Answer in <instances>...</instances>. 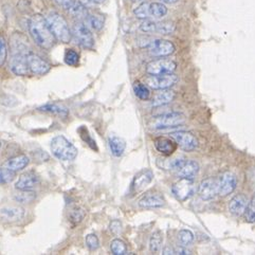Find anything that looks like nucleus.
Here are the masks:
<instances>
[{
    "label": "nucleus",
    "instance_id": "nucleus-1",
    "mask_svg": "<svg viewBox=\"0 0 255 255\" xmlns=\"http://www.w3.org/2000/svg\"><path fill=\"white\" fill-rule=\"evenodd\" d=\"M12 56L10 59V69L16 74L24 76L29 73V66L27 55L30 52L28 50V39L21 34L16 33L11 38Z\"/></svg>",
    "mask_w": 255,
    "mask_h": 255
},
{
    "label": "nucleus",
    "instance_id": "nucleus-2",
    "mask_svg": "<svg viewBox=\"0 0 255 255\" xmlns=\"http://www.w3.org/2000/svg\"><path fill=\"white\" fill-rule=\"evenodd\" d=\"M29 32L36 45L45 50H50L56 41L46 17L40 14H35L31 17L29 21Z\"/></svg>",
    "mask_w": 255,
    "mask_h": 255
},
{
    "label": "nucleus",
    "instance_id": "nucleus-3",
    "mask_svg": "<svg viewBox=\"0 0 255 255\" xmlns=\"http://www.w3.org/2000/svg\"><path fill=\"white\" fill-rule=\"evenodd\" d=\"M46 19L56 40L62 41L64 44H67L71 40L72 32L69 29V25H68L66 19L61 14L55 11H51L46 16Z\"/></svg>",
    "mask_w": 255,
    "mask_h": 255
},
{
    "label": "nucleus",
    "instance_id": "nucleus-4",
    "mask_svg": "<svg viewBox=\"0 0 255 255\" xmlns=\"http://www.w3.org/2000/svg\"><path fill=\"white\" fill-rule=\"evenodd\" d=\"M52 154L62 161H72L78 156V148L64 135H56L51 141Z\"/></svg>",
    "mask_w": 255,
    "mask_h": 255
},
{
    "label": "nucleus",
    "instance_id": "nucleus-5",
    "mask_svg": "<svg viewBox=\"0 0 255 255\" xmlns=\"http://www.w3.org/2000/svg\"><path fill=\"white\" fill-rule=\"evenodd\" d=\"M133 14L139 19H159L167 14V7L162 2H143L134 8Z\"/></svg>",
    "mask_w": 255,
    "mask_h": 255
},
{
    "label": "nucleus",
    "instance_id": "nucleus-6",
    "mask_svg": "<svg viewBox=\"0 0 255 255\" xmlns=\"http://www.w3.org/2000/svg\"><path fill=\"white\" fill-rule=\"evenodd\" d=\"M72 36L75 39L76 44L85 49H92L95 46V39H93L92 33L89 27L82 21H78L72 27Z\"/></svg>",
    "mask_w": 255,
    "mask_h": 255
},
{
    "label": "nucleus",
    "instance_id": "nucleus-7",
    "mask_svg": "<svg viewBox=\"0 0 255 255\" xmlns=\"http://www.w3.org/2000/svg\"><path fill=\"white\" fill-rule=\"evenodd\" d=\"M185 122V117L180 113H166L158 117L152 123V127L156 129H165L171 127H178Z\"/></svg>",
    "mask_w": 255,
    "mask_h": 255
},
{
    "label": "nucleus",
    "instance_id": "nucleus-8",
    "mask_svg": "<svg viewBox=\"0 0 255 255\" xmlns=\"http://www.w3.org/2000/svg\"><path fill=\"white\" fill-rule=\"evenodd\" d=\"M172 193L179 201H185L193 196L195 193V185L193 179L189 178H180L172 186Z\"/></svg>",
    "mask_w": 255,
    "mask_h": 255
},
{
    "label": "nucleus",
    "instance_id": "nucleus-9",
    "mask_svg": "<svg viewBox=\"0 0 255 255\" xmlns=\"http://www.w3.org/2000/svg\"><path fill=\"white\" fill-rule=\"evenodd\" d=\"M177 64L172 59L160 58L151 61L146 66V73L149 75H162L173 73L176 70Z\"/></svg>",
    "mask_w": 255,
    "mask_h": 255
},
{
    "label": "nucleus",
    "instance_id": "nucleus-10",
    "mask_svg": "<svg viewBox=\"0 0 255 255\" xmlns=\"http://www.w3.org/2000/svg\"><path fill=\"white\" fill-rule=\"evenodd\" d=\"M178 81V76L174 73L162 74V75H149L145 79L147 86L155 90H163L172 87Z\"/></svg>",
    "mask_w": 255,
    "mask_h": 255
},
{
    "label": "nucleus",
    "instance_id": "nucleus-11",
    "mask_svg": "<svg viewBox=\"0 0 255 255\" xmlns=\"http://www.w3.org/2000/svg\"><path fill=\"white\" fill-rule=\"evenodd\" d=\"M147 49L152 56L164 57L175 52V45L166 39H154L147 45Z\"/></svg>",
    "mask_w": 255,
    "mask_h": 255
},
{
    "label": "nucleus",
    "instance_id": "nucleus-12",
    "mask_svg": "<svg viewBox=\"0 0 255 255\" xmlns=\"http://www.w3.org/2000/svg\"><path fill=\"white\" fill-rule=\"evenodd\" d=\"M171 138L175 140L177 145H179L185 151H192L198 146V140L194 134L188 131H176L171 133Z\"/></svg>",
    "mask_w": 255,
    "mask_h": 255
},
{
    "label": "nucleus",
    "instance_id": "nucleus-13",
    "mask_svg": "<svg viewBox=\"0 0 255 255\" xmlns=\"http://www.w3.org/2000/svg\"><path fill=\"white\" fill-rule=\"evenodd\" d=\"M154 179V173L149 168H144L134 176L131 182V193L138 194L146 188L148 184Z\"/></svg>",
    "mask_w": 255,
    "mask_h": 255
},
{
    "label": "nucleus",
    "instance_id": "nucleus-14",
    "mask_svg": "<svg viewBox=\"0 0 255 255\" xmlns=\"http://www.w3.org/2000/svg\"><path fill=\"white\" fill-rule=\"evenodd\" d=\"M218 194L220 196H228L233 193L237 185V178L230 172H225L218 178Z\"/></svg>",
    "mask_w": 255,
    "mask_h": 255
},
{
    "label": "nucleus",
    "instance_id": "nucleus-15",
    "mask_svg": "<svg viewBox=\"0 0 255 255\" xmlns=\"http://www.w3.org/2000/svg\"><path fill=\"white\" fill-rule=\"evenodd\" d=\"M28 59V66H29V70L33 74H37V75H44L50 71V65L42 59L39 55L30 52L27 55Z\"/></svg>",
    "mask_w": 255,
    "mask_h": 255
},
{
    "label": "nucleus",
    "instance_id": "nucleus-16",
    "mask_svg": "<svg viewBox=\"0 0 255 255\" xmlns=\"http://www.w3.org/2000/svg\"><path fill=\"white\" fill-rule=\"evenodd\" d=\"M218 194V182L215 179L202 180L198 186V195L202 200H211L213 199Z\"/></svg>",
    "mask_w": 255,
    "mask_h": 255
},
{
    "label": "nucleus",
    "instance_id": "nucleus-17",
    "mask_svg": "<svg viewBox=\"0 0 255 255\" xmlns=\"http://www.w3.org/2000/svg\"><path fill=\"white\" fill-rule=\"evenodd\" d=\"M24 209L21 207L16 206H4L0 208V216H1L6 222L14 223L19 222L24 217Z\"/></svg>",
    "mask_w": 255,
    "mask_h": 255
},
{
    "label": "nucleus",
    "instance_id": "nucleus-18",
    "mask_svg": "<svg viewBox=\"0 0 255 255\" xmlns=\"http://www.w3.org/2000/svg\"><path fill=\"white\" fill-rule=\"evenodd\" d=\"M165 205V199L159 193H147L140 199L139 206L144 209L161 208Z\"/></svg>",
    "mask_w": 255,
    "mask_h": 255
},
{
    "label": "nucleus",
    "instance_id": "nucleus-19",
    "mask_svg": "<svg viewBox=\"0 0 255 255\" xmlns=\"http://www.w3.org/2000/svg\"><path fill=\"white\" fill-rule=\"evenodd\" d=\"M39 184V177L34 172H27L22 174L15 183L17 190H32Z\"/></svg>",
    "mask_w": 255,
    "mask_h": 255
},
{
    "label": "nucleus",
    "instance_id": "nucleus-20",
    "mask_svg": "<svg viewBox=\"0 0 255 255\" xmlns=\"http://www.w3.org/2000/svg\"><path fill=\"white\" fill-rule=\"evenodd\" d=\"M155 148L160 152V154H163L165 156L172 155L173 152L177 148V143L172 138H166V137H158L154 141Z\"/></svg>",
    "mask_w": 255,
    "mask_h": 255
},
{
    "label": "nucleus",
    "instance_id": "nucleus-21",
    "mask_svg": "<svg viewBox=\"0 0 255 255\" xmlns=\"http://www.w3.org/2000/svg\"><path fill=\"white\" fill-rule=\"evenodd\" d=\"M248 199L246 198L244 195H236L230 201V205H229V211L231 212L233 215L241 216L243 215L246 210L248 208Z\"/></svg>",
    "mask_w": 255,
    "mask_h": 255
},
{
    "label": "nucleus",
    "instance_id": "nucleus-22",
    "mask_svg": "<svg viewBox=\"0 0 255 255\" xmlns=\"http://www.w3.org/2000/svg\"><path fill=\"white\" fill-rule=\"evenodd\" d=\"M30 160L25 155H18L8 159L3 164V167L11 169L13 172H18L29 165Z\"/></svg>",
    "mask_w": 255,
    "mask_h": 255
},
{
    "label": "nucleus",
    "instance_id": "nucleus-23",
    "mask_svg": "<svg viewBox=\"0 0 255 255\" xmlns=\"http://www.w3.org/2000/svg\"><path fill=\"white\" fill-rule=\"evenodd\" d=\"M199 172V165L196 161H185L184 164L178 169L177 174L180 178H189V179H194Z\"/></svg>",
    "mask_w": 255,
    "mask_h": 255
},
{
    "label": "nucleus",
    "instance_id": "nucleus-24",
    "mask_svg": "<svg viewBox=\"0 0 255 255\" xmlns=\"http://www.w3.org/2000/svg\"><path fill=\"white\" fill-rule=\"evenodd\" d=\"M108 145L115 157H121L126 148L125 141L120 137H117V135H110L108 139Z\"/></svg>",
    "mask_w": 255,
    "mask_h": 255
},
{
    "label": "nucleus",
    "instance_id": "nucleus-25",
    "mask_svg": "<svg viewBox=\"0 0 255 255\" xmlns=\"http://www.w3.org/2000/svg\"><path fill=\"white\" fill-rule=\"evenodd\" d=\"M175 99V92L172 90H165L163 89L162 92L158 93V95L152 100L151 105L154 107H160V106H164Z\"/></svg>",
    "mask_w": 255,
    "mask_h": 255
},
{
    "label": "nucleus",
    "instance_id": "nucleus-26",
    "mask_svg": "<svg viewBox=\"0 0 255 255\" xmlns=\"http://www.w3.org/2000/svg\"><path fill=\"white\" fill-rule=\"evenodd\" d=\"M85 21H86V24L92 30L100 31L104 25V16L100 14H88Z\"/></svg>",
    "mask_w": 255,
    "mask_h": 255
},
{
    "label": "nucleus",
    "instance_id": "nucleus-27",
    "mask_svg": "<svg viewBox=\"0 0 255 255\" xmlns=\"http://www.w3.org/2000/svg\"><path fill=\"white\" fill-rule=\"evenodd\" d=\"M19 192L14 195V199L18 203H30L35 200L36 194L31 190H18Z\"/></svg>",
    "mask_w": 255,
    "mask_h": 255
},
{
    "label": "nucleus",
    "instance_id": "nucleus-28",
    "mask_svg": "<svg viewBox=\"0 0 255 255\" xmlns=\"http://www.w3.org/2000/svg\"><path fill=\"white\" fill-rule=\"evenodd\" d=\"M176 30L175 23L171 21H156L155 33L162 34V35H168L174 33Z\"/></svg>",
    "mask_w": 255,
    "mask_h": 255
},
{
    "label": "nucleus",
    "instance_id": "nucleus-29",
    "mask_svg": "<svg viewBox=\"0 0 255 255\" xmlns=\"http://www.w3.org/2000/svg\"><path fill=\"white\" fill-rule=\"evenodd\" d=\"M133 91L137 98L142 101H146L150 97V90L147 87V85H144L140 82H135L133 85Z\"/></svg>",
    "mask_w": 255,
    "mask_h": 255
},
{
    "label": "nucleus",
    "instance_id": "nucleus-30",
    "mask_svg": "<svg viewBox=\"0 0 255 255\" xmlns=\"http://www.w3.org/2000/svg\"><path fill=\"white\" fill-rule=\"evenodd\" d=\"M69 13L71 14V16L78 18L79 20L81 19H86L88 16V8L85 7L82 3H80L79 1H76L74 3V5L69 10Z\"/></svg>",
    "mask_w": 255,
    "mask_h": 255
},
{
    "label": "nucleus",
    "instance_id": "nucleus-31",
    "mask_svg": "<svg viewBox=\"0 0 255 255\" xmlns=\"http://www.w3.org/2000/svg\"><path fill=\"white\" fill-rule=\"evenodd\" d=\"M40 112H45L49 114H53V115H58V116H63L66 117L68 115V110L62 106H58L56 104H47L45 106H41L38 108Z\"/></svg>",
    "mask_w": 255,
    "mask_h": 255
},
{
    "label": "nucleus",
    "instance_id": "nucleus-32",
    "mask_svg": "<svg viewBox=\"0 0 255 255\" xmlns=\"http://www.w3.org/2000/svg\"><path fill=\"white\" fill-rule=\"evenodd\" d=\"M163 243V235L160 231L155 232L151 235L149 240V249L151 252H158L161 249V246Z\"/></svg>",
    "mask_w": 255,
    "mask_h": 255
},
{
    "label": "nucleus",
    "instance_id": "nucleus-33",
    "mask_svg": "<svg viewBox=\"0 0 255 255\" xmlns=\"http://www.w3.org/2000/svg\"><path fill=\"white\" fill-rule=\"evenodd\" d=\"M110 249H112V252L115 254V255H124V254H127V247H126V244L119 240V239H116L112 242V245H110Z\"/></svg>",
    "mask_w": 255,
    "mask_h": 255
},
{
    "label": "nucleus",
    "instance_id": "nucleus-34",
    "mask_svg": "<svg viewBox=\"0 0 255 255\" xmlns=\"http://www.w3.org/2000/svg\"><path fill=\"white\" fill-rule=\"evenodd\" d=\"M65 63L71 67H75L79 65L80 55L73 49H68L65 53Z\"/></svg>",
    "mask_w": 255,
    "mask_h": 255
},
{
    "label": "nucleus",
    "instance_id": "nucleus-35",
    "mask_svg": "<svg viewBox=\"0 0 255 255\" xmlns=\"http://www.w3.org/2000/svg\"><path fill=\"white\" fill-rule=\"evenodd\" d=\"M15 173L16 172H13L11 169H7L5 167L0 168V185H4L12 182L15 178Z\"/></svg>",
    "mask_w": 255,
    "mask_h": 255
},
{
    "label": "nucleus",
    "instance_id": "nucleus-36",
    "mask_svg": "<svg viewBox=\"0 0 255 255\" xmlns=\"http://www.w3.org/2000/svg\"><path fill=\"white\" fill-rule=\"evenodd\" d=\"M178 240H179L180 244L183 246H188L194 241V234L190 230H180L179 234H178Z\"/></svg>",
    "mask_w": 255,
    "mask_h": 255
},
{
    "label": "nucleus",
    "instance_id": "nucleus-37",
    "mask_svg": "<svg viewBox=\"0 0 255 255\" xmlns=\"http://www.w3.org/2000/svg\"><path fill=\"white\" fill-rule=\"evenodd\" d=\"M186 160H184L183 158H177V159H173L166 161V162L163 163V165H161V167H163L165 169H176L178 171L185 162Z\"/></svg>",
    "mask_w": 255,
    "mask_h": 255
},
{
    "label": "nucleus",
    "instance_id": "nucleus-38",
    "mask_svg": "<svg viewBox=\"0 0 255 255\" xmlns=\"http://www.w3.org/2000/svg\"><path fill=\"white\" fill-rule=\"evenodd\" d=\"M7 57V46L6 40L3 35L0 34V67L3 66Z\"/></svg>",
    "mask_w": 255,
    "mask_h": 255
},
{
    "label": "nucleus",
    "instance_id": "nucleus-39",
    "mask_svg": "<svg viewBox=\"0 0 255 255\" xmlns=\"http://www.w3.org/2000/svg\"><path fill=\"white\" fill-rule=\"evenodd\" d=\"M86 246L89 250L95 251L100 247V241L96 234H89L86 236V240H85Z\"/></svg>",
    "mask_w": 255,
    "mask_h": 255
},
{
    "label": "nucleus",
    "instance_id": "nucleus-40",
    "mask_svg": "<svg viewBox=\"0 0 255 255\" xmlns=\"http://www.w3.org/2000/svg\"><path fill=\"white\" fill-rule=\"evenodd\" d=\"M155 29H156V21H154V20L146 19L145 21H143L140 25V30L144 33H154Z\"/></svg>",
    "mask_w": 255,
    "mask_h": 255
},
{
    "label": "nucleus",
    "instance_id": "nucleus-41",
    "mask_svg": "<svg viewBox=\"0 0 255 255\" xmlns=\"http://www.w3.org/2000/svg\"><path fill=\"white\" fill-rule=\"evenodd\" d=\"M84 216H85L84 210H82V209H75V210L72 211V213L70 215V220H71L72 223H74V224H79V223L82 222Z\"/></svg>",
    "mask_w": 255,
    "mask_h": 255
},
{
    "label": "nucleus",
    "instance_id": "nucleus-42",
    "mask_svg": "<svg viewBox=\"0 0 255 255\" xmlns=\"http://www.w3.org/2000/svg\"><path fill=\"white\" fill-rule=\"evenodd\" d=\"M246 219L248 223H255V202L252 201L246 210Z\"/></svg>",
    "mask_w": 255,
    "mask_h": 255
},
{
    "label": "nucleus",
    "instance_id": "nucleus-43",
    "mask_svg": "<svg viewBox=\"0 0 255 255\" xmlns=\"http://www.w3.org/2000/svg\"><path fill=\"white\" fill-rule=\"evenodd\" d=\"M109 229L114 234H120L122 232V224L120 220H118V219L113 220V222L109 225Z\"/></svg>",
    "mask_w": 255,
    "mask_h": 255
},
{
    "label": "nucleus",
    "instance_id": "nucleus-44",
    "mask_svg": "<svg viewBox=\"0 0 255 255\" xmlns=\"http://www.w3.org/2000/svg\"><path fill=\"white\" fill-rule=\"evenodd\" d=\"M54 1L59 5L64 7L65 10L69 11L70 8L74 5V3L76 2V0H54Z\"/></svg>",
    "mask_w": 255,
    "mask_h": 255
},
{
    "label": "nucleus",
    "instance_id": "nucleus-45",
    "mask_svg": "<svg viewBox=\"0 0 255 255\" xmlns=\"http://www.w3.org/2000/svg\"><path fill=\"white\" fill-rule=\"evenodd\" d=\"M79 2L82 3L85 7H87V8H90L95 4H97L95 1H93V0H79Z\"/></svg>",
    "mask_w": 255,
    "mask_h": 255
},
{
    "label": "nucleus",
    "instance_id": "nucleus-46",
    "mask_svg": "<svg viewBox=\"0 0 255 255\" xmlns=\"http://www.w3.org/2000/svg\"><path fill=\"white\" fill-rule=\"evenodd\" d=\"M175 254H190V252L188 250H185V249L179 248V249L175 250Z\"/></svg>",
    "mask_w": 255,
    "mask_h": 255
},
{
    "label": "nucleus",
    "instance_id": "nucleus-47",
    "mask_svg": "<svg viewBox=\"0 0 255 255\" xmlns=\"http://www.w3.org/2000/svg\"><path fill=\"white\" fill-rule=\"evenodd\" d=\"M161 2L162 3H167V4H173V3H176L179 1V0H160Z\"/></svg>",
    "mask_w": 255,
    "mask_h": 255
},
{
    "label": "nucleus",
    "instance_id": "nucleus-48",
    "mask_svg": "<svg viewBox=\"0 0 255 255\" xmlns=\"http://www.w3.org/2000/svg\"><path fill=\"white\" fill-rule=\"evenodd\" d=\"M93 1H95L96 3H103L105 0H93Z\"/></svg>",
    "mask_w": 255,
    "mask_h": 255
},
{
    "label": "nucleus",
    "instance_id": "nucleus-49",
    "mask_svg": "<svg viewBox=\"0 0 255 255\" xmlns=\"http://www.w3.org/2000/svg\"><path fill=\"white\" fill-rule=\"evenodd\" d=\"M132 1H134V2H140V1H143V0H132Z\"/></svg>",
    "mask_w": 255,
    "mask_h": 255
},
{
    "label": "nucleus",
    "instance_id": "nucleus-50",
    "mask_svg": "<svg viewBox=\"0 0 255 255\" xmlns=\"http://www.w3.org/2000/svg\"><path fill=\"white\" fill-rule=\"evenodd\" d=\"M253 201H254V202H255V196H254V198H253Z\"/></svg>",
    "mask_w": 255,
    "mask_h": 255
},
{
    "label": "nucleus",
    "instance_id": "nucleus-51",
    "mask_svg": "<svg viewBox=\"0 0 255 255\" xmlns=\"http://www.w3.org/2000/svg\"><path fill=\"white\" fill-rule=\"evenodd\" d=\"M0 146H1V143H0Z\"/></svg>",
    "mask_w": 255,
    "mask_h": 255
}]
</instances>
